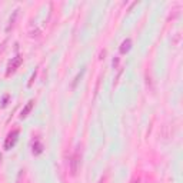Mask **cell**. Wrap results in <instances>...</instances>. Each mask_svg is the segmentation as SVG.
<instances>
[{
	"label": "cell",
	"mask_w": 183,
	"mask_h": 183,
	"mask_svg": "<svg viewBox=\"0 0 183 183\" xmlns=\"http://www.w3.org/2000/svg\"><path fill=\"white\" fill-rule=\"evenodd\" d=\"M99 183H103V180H100V182H99Z\"/></svg>",
	"instance_id": "cell-7"
},
{
	"label": "cell",
	"mask_w": 183,
	"mask_h": 183,
	"mask_svg": "<svg viewBox=\"0 0 183 183\" xmlns=\"http://www.w3.org/2000/svg\"><path fill=\"white\" fill-rule=\"evenodd\" d=\"M130 40L127 39V40H125L123 43H122V47H120V53H125V52H127L129 49H130Z\"/></svg>",
	"instance_id": "cell-5"
},
{
	"label": "cell",
	"mask_w": 183,
	"mask_h": 183,
	"mask_svg": "<svg viewBox=\"0 0 183 183\" xmlns=\"http://www.w3.org/2000/svg\"><path fill=\"white\" fill-rule=\"evenodd\" d=\"M40 152H42V145H40V143H36V150H33V153L37 154V153H40Z\"/></svg>",
	"instance_id": "cell-6"
},
{
	"label": "cell",
	"mask_w": 183,
	"mask_h": 183,
	"mask_svg": "<svg viewBox=\"0 0 183 183\" xmlns=\"http://www.w3.org/2000/svg\"><path fill=\"white\" fill-rule=\"evenodd\" d=\"M32 107H33V100H30V102L26 105V107L22 110V115H20V117H26V116L29 115V112L32 110Z\"/></svg>",
	"instance_id": "cell-4"
},
{
	"label": "cell",
	"mask_w": 183,
	"mask_h": 183,
	"mask_svg": "<svg viewBox=\"0 0 183 183\" xmlns=\"http://www.w3.org/2000/svg\"><path fill=\"white\" fill-rule=\"evenodd\" d=\"M19 135V132L17 130H15L13 133H10L9 136H7V140H6V143H5V147L6 149H10V146H13L15 145V142H16V136Z\"/></svg>",
	"instance_id": "cell-3"
},
{
	"label": "cell",
	"mask_w": 183,
	"mask_h": 183,
	"mask_svg": "<svg viewBox=\"0 0 183 183\" xmlns=\"http://www.w3.org/2000/svg\"><path fill=\"white\" fill-rule=\"evenodd\" d=\"M22 62H23V59H22L20 56H17V57H16V59H15V60H13V62L9 64V70H7V74H10L12 72H15V70H16V69H17V67L22 64Z\"/></svg>",
	"instance_id": "cell-2"
},
{
	"label": "cell",
	"mask_w": 183,
	"mask_h": 183,
	"mask_svg": "<svg viewBox=\"0 0 183 183\" xmlns=\"http://www.w3.org/2000/svg\"><path fill=\"white\" fill-rule=\"evenodd\" d=\"M70 163H72V174H76L79 167H80V152L79 150H76V153L73 154Z\"/></svg>",
	"instance_id": "cell-1"
}]
</instances>
